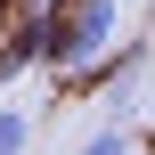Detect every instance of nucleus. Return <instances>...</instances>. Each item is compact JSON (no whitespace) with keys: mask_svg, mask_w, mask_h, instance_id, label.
<instances>
[{"mask_svg":"<svg viewBox=\"0 0 155 155\" xmlns=\"http://www.w3.org/2000/svg\"><path fill=\"white\" fill-rule=\"evenodd\" d=\"M114 25H123L114 0H65V16L49 25V65H57V74H82L90 57H106Z\"/></svg>","mask_w":155,"mask_h":155,"instance_id":"obj_1","label":"nucleus"},{"mask_svg":"<svg viewBox=\"0 0 155 155\" xmlns=\"http://www.w3.org/2000/svg\"><path fill=\"white\" fill-rule=\"evenodd\" d=\"M41 8H49V0H41Z\"/></svg>","mask_w":155,"mask_h":155,"instance_id":"obj_4","label":"nucleus"},{"mask_svg":"<svg viewBox=\"0 0 155 155\" xmlns=\"http://www.w3.org/2000/svg\"><path fill=\"white\" fill-rule=\"evenodd\" d=\"M82 155H131V147H123V123H106V131H90V139H82Z\"/></svg>","mask_w":155,"mask_h":155,"instance_id":"obj_3","label":"nucleus"},{"mask_svg":"<svg viewBox=\"0 0 155 155\" xmlns=\"http://www.w3.org/2000/svg\"><path fill=\"white\" fill-rule=\"evenodd\" d=\"M0 155H33V114L0 106Z\"/></svg>","mask_w":155,"mask_h":155,"instance_id":"obj_2","label":"nucleus"}]
</instances>
